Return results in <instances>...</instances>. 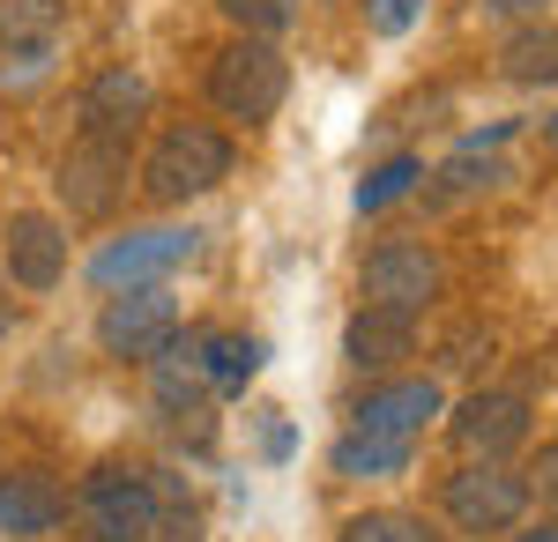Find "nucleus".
<instances>
[{"mask_svg":"<svg viewBox=\"0 0 558 542\" xmlns=\"http://www.w3.org/2000/svg\"><path fill=\"white\" fill-rule=\"evenodd\" d=\"M75 120H83L89 141H120L128 149L134 134H142V120H149V75L142 67H97L83 83Z\"/></svg>","mask_w":558,"mask_h":542,"instance_id":"9d476101","label":"nucleus"},{"mask_svg":"<svg viewBox=\"0 0 558 542\" xmlns=\"http://www.w3.org/2000/svg\"><path fill=\"white\" fill-rule=\"evenodd\" d=\"M447 409V394H439V379H387L373 394H357V409L350 423L357 431H387V439H425V423Z\"/></svg>","mask_w":558,"mask_h":542,"instance_id":"ddd939ff","label":"nucleus"},{"mask_svg":"<svg viewBox=\"0 0 558 542\" xmlns=\"http://www.w3.org/2000/svg\"><path fill=\"white\" fill-rule=\"evenodd\" d=\"M447 439L462 446V460H507L514 446H529V402L507 386H476L470 402H454Z\"/></svg>","mask_w":558,"mask_h":542,"instance_id":"6e6552de","label":"nucleus"},{"mask_svg":"<svg viewBox=\"0 0 558 542\" xmlns=\"http://www.w3.org/2000/svg\"><path fill=\"white\" fill-rule=\"evenodd\" d=\"M216 8L239 23V38H283L299 15V0H216Z\"/></svg>","mask_w":558,"mask_h":542,"instance_id":"4be33fe9","label":"nucleus"},{"mask_svg":"<svg viewBox=\"0 0 558 542\" xmlns=\"http://www.w3.org/2000/svg\"><path fill=\"white\" fill-rule=\"evenodd\" d=\"M194 365H202V379H209V394H246V379L260 372V349L254 334H231V328H209V334H194V349H186Z\"/></svg>","mask_w":558,"mask_h":542,"instance_id":"dca6fc26","label":"nucleus"},{"mask_svg":"<svg viewBox=\"0 0 558 542\" xmlns=\"http://www.w3.org/2000/svg\"><path fill=\"white\" fill-rule=\"evenodd\" d=\"M60 23H68L60 0H0V75L38 83L45 60L60 52Z\"/></svg>","mask_w":558,"mask_h":542,"instance_id":"f8f14e48","label":"nucleus"},{"mask_svg":"<svg viewBox=\"0 0 558 542\" xmlns=\"http://www.w3.org/2000/svg\"><path fill=\"white\" fill-rule=\"evenodd\" d=\"M202 246V231L186 223H157V231H128V238H112V246L89 260V283L97 291H134V283H165L172 268H186Z\"/></svg>","mask_w":558,"mask_h":542,"instance_id":"0eeeda50","label":"nucleus"},{"mask_svg":"<svg viewBox=\"0 0 558 542\" xmlns=\"http://www.w3.org/2000/svg\"><path fill=\"white\" fill-rule=\"evenodd\" d=\"M544 141H551V149H558V112H551V120H544Z\"/></svg>","mask_w":558,"mask_h":542,"instance_id":"c85d7f7f","label":"nucleus"},{"mask_svg":"<svg viewBox=\"0 0 558 542\" xmlns=\"http://www.w3.org/2000/svg\"><path fill=\"white\" fill-rule=\"evenodd\" d=\"M165 520V491L128 468V460H105L83 476V528L89 542H149Z\"/></svg>","mask_w":558,"mask_h":542,"instance_id":"7ed1b4c3","label":"nucleus"},{"mask_svg":"<svg viewBox=\"0 0 558 542\" xmlns=\"http://www.w3.org/2000/svg\"><path fill=\"white\" fill-rule=\"evenodd\" d=\"M0 268H8L15 291H52V283L68 275V231L45 209L8 215V231H0Z\"/></svg>","mask_w":558,"mask_h":542,"instance_id":"9b49d317","label":"nucleus"},{"mask_svg":"<svg viewBox=\"0 0 558 542\" xmlns=\"http://www.w3.org/2000/svg\"><path fill=\"white\" fill-rule=\"evenodd\" d=\"M484 8H492V15H507V23H521V15H544L551 0H484Z\"/></svg>","mask_w":558,"mask_h":542,"instance_id":"bb28decb","label":"nucleus"},{"mask_svg":"<svg viewBox=\"0 0 558 542\" xmlns=\"http://www.w3.org/2000/svg\"><path fill=\"white\" fill-rule=\"evenodd\" d=\"M157 409H165L179 431H186V423H194V431L209 423V379H202L194 357H172V349L157 357Z\"/></svg>","mask_w":558,"mask_h":542,"instance_id":"aec40b11","label":"nucleus"},{"mask_svg":"<svg viewBox=\"0 0 558 542\" xmlns=\"http://www.w3.org/2000/svg\"><path fill=\"white\" fill-rule=\"evenodd\" d=\"M417 349V320L410 312H380V305H357L343 328V357L357 372H387V365H402Z\"/></svg>","mask_w":558,"mask_h":542,"instance_id":"4468645a","label":"nucleus"},{"mask_svg":"<svg viewBox=\"0 0 558 542\" xmlns=\"http://www.w3.org/2000/svg\"><path fill=\"white\" fill-rule=\"evenodd\" d=\"M529 498H544V505L558 513V439L536 454V468H529Z\"/></svg>","mask_w":558,"mask_h":542,"instance_id":"393cba45","label":"nucleus"},{"mask_svg":"<svg viewBox=\"0 0 558 542\" xmlns=\"http://www.w3.org/2000/svg\"><path fill=\"white\" fill-rule=\"evenodd\" d=\"M507 134H514L507 120H499V126H484V134H470V141L454 149V164L439 171V194H447V201H462V194H484V186H499V178H507V164H499L492 149H499Z\"/></svg>","mask_w":558,"mask_h":542,"instance_id":"6ab92c4d","label":"nucleus"},{"mask_svg":"<svg viewBox=\"0 0 558 542\" xmlns=\"http://www.w3.org/2000/svg\"><path fill=\"white\" fill-rule=\"evenodd\" d=\"M291 97V60L276 52L268 38H231L223 52L209 60V104L223 120H246V126H268Z\"/></svg>","mask_w":558,"mask_h":542,"instance_id":"f03ea898","label":"nucleus"},{"mask_svg":"<svg viewBox=\"0 0 558 542\" xmlns=\"http://www.w3.org/2000/svg\"><path fill=\"white\" fill-rule=\"evenodd\" d=\"M231 178V134H216L202 120H179L157 134V149H149V164H142V194L157 201V209H186V201H202Z\"/></svg>","mask_w":558,"mask_h":542,"instance_id":"f257e3e1","label":"nucleus"},{"mask_svg":"<svg viewBox=\"0 0 558 542\" xmlns=\"http://www.w3.org/2000/svg\"><path fill=\"white\" fill-rule=\"evenodd\" d=\"M499 75L521 89H558V23H529L499 45Z\"/></svg>","mask_w":558,"mask_h":542,"instance_id":"a211bd4d","label":"nucleus"},{"mask_svg":"<svg viewBox=\"0 0 558 542\" xmlns=\"http://www.w3.org/2000/svg\"><path fill=\"white\" fill-rule=\"evenodd\" d=\"M410 454H417V439H387V431H357L350 423L343 439H336V454H328V468L350 476V483H380V476H402Z\"/></svg>","mask_w":558,"mask_h":542,"instance_id":"f3484780","label":"nucleus"},{"mask_svg":"<svg viewBox=\"0 0 558 542\" xmlns=\"http://www.w3.org/2000/svg\"><path fill=\"white\" fill-rule=\"evenodd\" d=\"M439 505H447V520L462 535H507V528H521V513H529V476H514L507 460H462L447 476Z\"/></svg>","mask_w":558,"mask_h":542,"instance_id":"423d86ee","label":"nucleus"},{"mask_svg":"<svg viewBox=\"0 0 558 542\" xmlns=\"http://www.w3.org/2000/svg\"><path fill=\"white\" fill-rule=\"evenodd\" d=\"M97 342H105V357H120V365H157V357L179 342L172 291H165V283L112 291V297H105V312H97Z\"/></svg>","mask_w":558,"mask_h":542,"instance_id":"39448f33","label":"nucleus"},{"mask_svg":"<svg viewBox=\"0 0 558 542\" xmlns=\"http://www.w3.org/2000/svg\"><path fill=\"white\" fill-rule=\"evenodd\" d=\"M157 535H165V542H202V520H194V505H179L172 520H157Z\"/></svg>","mask_w":558,"mask_h":542,"instance_id":"a878e982","label":"nucleus"},{"mask_svg":"<svg viewBox=\"0 0 558 542\" xmlns=\"http://www.w3.org/2000/svg\"><path fill=\"white\" fill-rule=\"evenodd\" d=\"M447 291V260L425 246V238H380L357 268V297L380 305V312H425L432 297Z\"/></svg>","mask_w":558,"mask_h":542,"instance_id":"20e7f679","label":"nucleus"},{"mask_svg":"<svg viewBox=\"0 0 558 542\" xmlns=\"http://www.w3.org/2000/svg\"><path fill=\"white\" fill-rule=\"evenodd\" d=\"M514 542H558V520H544V528H529V535H514Z\"/></svg>","mask_w":558,"mask_h":542,"instance_id":"cd10ccee","label":"nucleus"},{"mask_svg":"<svg viewBox=\"0 0 558 542\" xmlns=\"http://www.w3.org/2000/svg\"><path fill=\"white\" fill-rule=\"evenodd\" d=\"M60 201H68V215H83V223H97V215L120 209V194H128V149L120 141H89V134H75V149L60 157Z\"/></svg>","mask_w":558,"mask_h":542,"instance_id":"1a4fd4ad","label":"nucleus"},{"mask_svg":"<svg viewBox=\"0 0 558 542\" xmlns=\"http://www.w3.org/2000/svg\"><path fill=\"white\" fill-rule=\"evenodd\" d=\"M343 542H439L417 513H357L343 520Z\"/></svg>","mask_w":558,"mask_h":542,"instance_id":"5701e85b","label":"nucleus"},{"mask_svg":"<svg viewBox=\"0 0 558 542\" xmlns=\"http://www.w3.org/2000/svg\"><path fill=\"white\" fill-rule=\"evenodd\" d=\"M417 178H425V164H417V157H387L380 171H365V178H357V215H380L387 201H402Z\"/></svg>","mask_w":558,"mask_h":542,"instance_id":"412c9836","label":"nucleus"},{"mask_svg":"<svg viewBox=\"0 0 558 542\" xmlns=\"http://www.w3.org/2000/svg\"><path fill=\"white\" fill-rule=\"evenodd\" d=\"M417 15H425V0H373V30L380 38H402Z\"/></svg>","mask_w":558,"mask_h":542,"instance_id":"b1692460","label":"nucleus"},{"mask_svg":"<svg viewBox=\"0 0 558 542\" xmlns=\"http://www.w3.org/2000/svg\"><path fill=\"white\" fill-rule=\"evenodd\" d=\"M60 528V483L38 468L0 476V535H52Z\"/></svg>","mask_w":558,"mask_h":542,"instance_id":"2eb2a0df","label":"nucleus"}]
</instances>
